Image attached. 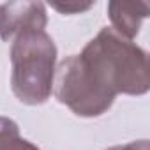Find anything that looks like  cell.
Segmentation results:
<instances>
[{"instance_id":"cell-1","label":"cell","mask_w":150,"mask_h":150,"mask_svg":"<svg viewBox=\"0 0 150 150\" xmlns=\"http://www.w3.org/2000/svg\"><path fill=\"white\" fill-rule=\"evenodd\" d=\"M150 88L148 55L111 27H103L81 53L65 57L55 72L53 94L74 115H104L118 94L143 96Z\"/></svg>"},{"instance_id":"cell-2","label":"cell","mask_w":150,"mask_h":150,"mask_svg":"<svg viewBox=\"0 0 150 150\" xmlns=\"http://www.w3.org/2000/svg\"><path fill=\"white\" fill-rule=\"evenodd\" d=\"M11 88L28 106L44 104L53 94L57 46L46 30L21 32L11 44Z\"/></svg>"},{"instance_id":"cell-3","label":"cell","mask_w":150,"mask_h":150,"mask_svg":"<svg viewBox=\"0 0 150 150\" xmlns=\"http://www.w3.org/2000/svg\"><path fill=\"white\" fill-rule=\"evenodd\" d=\"M0 39L13 41L18 34L28 30H44L48 14L42 2H6L0 4Z\"/></svg>"},{"instance_id":"cell-4","label":"cell","mask_w":150,"mask_h":150,"mask_svg":"<svg viewBox=\"0 0 150 150\" xmlns=\"http://www.w3.org/2000/svg\"><path fill=\"white\" fill-rule=\"evenodd\" d=\"M148 4L145 2H110L108 16L111 20V28L132 41L141 28L143 20L148 16Z\"/></svg>"},{"instance_id":"cell-5","label":"cell","mask_w":150,"mask_h":150,"mask_svg":"<svg viewBox=\"0 0 150 150\" xmlns=\"http://www.w3.org/2000/svg\"><path fill=\"white\" fill-rule=\"evenodd\" d=\"M0 150H41V148L20 136V127L14 120L7 117H0Z\"/></svg>"},{"instance_id":"cell-6","label":"cell","mask_w":150,"mask_h":150,"mask_svg":"<svg viewBox=\"0 0 150 150\" xmlns=\"http://www.w3.org/2000/svg\"><path fill=\"white\" fill-rule=\"evenodd\" d=\"M96 2H87V4H81V2H65V4H60V2H51V7L57 9L58 13L62 14H80L83 11H88L90 7H94Z\"/></svg>"},{"instance_id":"cell-7","label":"cell","mask_w":150,"mask_h":150,"mask_svg":"<svg viewBox=\"0 0 150 150\" xmlns=\"http://www.w3.org/2000/svg\"><path fill=\"white\" fill-rule=\"evenodd\" d=\"M106 150H150V143L148 139H138V141H129L124 145H115Z\"/></svg>"},{"instance_id":"cell-8","label":"cell","mask_w":150,"mask_h":150,"mask_svg":"<svg viewBox=\"0 0 150 150\" xmlns=\"http://www.w3.org/2000/svg\"><path fill=\"white\" fill-rule=\"evenodd\" d=\"M0 13H2V7H0Z\"/></svg>"}]
</instances>
